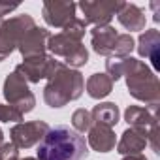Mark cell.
I'll return each instance as SVG.
<instances>
[{
  "instance_id": "cell-1",
  "label": "cell",
  "mask_w": 160,
  "mask_h": 160,
  "mask_svg": "<svg viewBox=\"0 0 160 160\" xmlns=\"http://www.w3.org/2000/svg\"><path fill=\"white\" fill-rule=\"evenodd\" d=\"M89 145L70 126H55L38 143V160H87Z\"/></svg>"
},
{
  "instance_id": "cell-2",
  "label": "cell",
  "mask_w": 160,
  "mask_h": 160,
  "mask_svg": "<svg viewBox=\"0 0 160 160\" xmlns=\"http://www.w3.org/2000/svg\"><path fill=\"white\" fill-rule=\"evenodd\" d=\"M85 91V77L79 70L68 68L62 62L58 64L57 72L47 79V85L43 89V100L49 108L60 109L70 102L81 98Z\"/></svg>"
},
{
  "instance_id": "cell-3",
  "label": "cell",
  "mask_w": 160,
  "mask_h": 160,
  "mask_svg": "<svg viewBox=\"0 0 160 160\" xmlns=\"http://www.w3.org/2000/svg\"><path fill=\"white\" fill-rule=\"evenodd\" d=\"M126 79V87L132 98L139 100L149 106H158L160 104V83L154 72L143 62L134 57L124 58V75Z\"/></svg>"
},
{
  "instance_id": "cell-4",
  "label": "cell",
  "mask_w": 160,
  "mask_h": 160,
  "mask_svg": "<svg viewBox=\"0 0 160 160\" xmlns=\"http://www.w3.org/2000/svg\"><path fill=\"white\" fill-rule=\"evenodd\" d=\"M47 51L51 53V57L64 58L62 64L68 66V68H73V70L81 68L89 62V51L83 45V42L72 40L64 32L51 34V38L47 42Z\"/></svg>"
},
{
  "instance_id": "cell-5",
  "label": "cell",
  "mask_w": 160,
  "mask_h": 160,
  "mask_svg": "<svg viewBox=\"0 0 160 160\" xmlns=\"http://www.w3.org/2000/svg\"><path fill=\"white\" fill-rule=\"evenodd\" d=\"M36 27V21L28 13L15 15L0 25V62L6 60L21 43L23 36Z\"/></svg>"
},
{
  "instance_id": "cell-6",
  "label": "cell",
  "mask_w": 160,
  "mask_h": 160,
  "mask_svg": "<svg viewBox=\"0 0 160 160\" xmlns=\"http://www.w3.org/2000/svg\"><path fill=\"white\" fill-rule=\"evenodd\" d=\"M2 92H4V98H6L8 106H13L23 115L30 113L34 109V106H36V96L28 89V83L15 72L8 73V77L4 79Z\"/></svg>"
},
{
  "instance_id": "cell-7",
  "label": "cell",
  "mask_w": 160,
  "mask_h": 160,
  "mask_svg": "<svg viewBox=\"0 0 160 160\" xmlns=\"http://www.w3.org/2000/svg\"><path fill=\"white\" fill-rule=\"evenodd\" d=\"M124 2L121 0H83L77 8L83 12L85 23H92L94 27H106L111 23V19L122 10Z\"/></svg>"
},
{
  "instance_id": "cell-8",
  "label": "cell",
  "mask_w": 160,
  "mask_h": 160,
  "mask_svg": "<svg viewBox=\"0 0 160 160\" xmlns=\"http://www.w3.org/2000/svg\"><path fill=\"white\" fill-rule=\"evenodd\" d=\"M58 60H55V57L51 55H40V57H30L25 58L21 64L15 66V73H19L27 83H40L42 79H49L57 68H58Z\"/></svg>"
},
{
  "instance_id": "cell-9",
  "label": "cell",
  "mask_w": 160,
  "mask_h": 160,
  "mask_svg": "<svg viewBox=\"0 0 160 160\" xmlns=\"http://www.w3.org/2000/svg\"><path fill=\"white\" fill-rule=\"evenodd\" d=\"M49 128L51 126L45 121L17 122L10 128V141L17 149H30L43 139V136L49 132Z\"/></svg>"
},
{
  "instance_id": "cell-10",
  "label": "cell",
  "mask_w": 160,
  "mask_h": 160,
  "mask_svg": "<svg viewBox=\"0 0 160 160\" xmlns=\"http://www.w3.org/2000/svg\"><path fill=\"white\" fill-rule=\"evenodd\" d=\"M77 4L73 2H58V0H47L43 2L42 15L43 21L53 28H64L75 17Z\"/></svg>"
},
{
  "instance_id": "cell-11",
  "label": "cell",
  "mask_w": 160,
  "mask_h": 160,
  "mask_svg": "<svg viewBox=\"0 0 160 160\" xmlns=\"http://www.w3.org/2000/svg\"><path fill=\"white\" fill-rule=\"evenodd\" d=\"M49 38H51V32H49L47 28H42V27L36 25L34 28H30V30L23 36V40H21V43H19L17 49H19V53L23 55V58L45 55Z\"/></svg>"
},
{
  "instance_id": "cell-12",
  "label": "cell",
  "mask_w": 160,
  "mask_h": 160,
  "mask_svg": "<svg viewBox=\"0 0 160 160\" xmlns=\"http://www.w3.org/2000/svg\"><path fill=\"white\" fill-rule=\"evenodd\" d=\"M138 53L143 58H149L154 70H160V30L149 28L138 38Z\"/></svg>"
},
{
  "instance_id": "cell-13",
  "label": "cell",
  "mask_w": 160,
  "mask_h": 160,
  "mask_svg": "<svg viewBox=\"0 0 160 160\" xmlns=\"http://www.w3.org/2000/svg\"><path fill=\"white\" fill-rule=\"evenodd\" d=\"M117 152L122 156L128 154H141L147 147V132L145 130H138V128H126L121 134V139L117 141Z\"/></svg>"
},
{
  "instance_id": "cell-14",
  "label": "cell",
  "mask_w": 160,
  "mask_h": 160,
  "mask_svg": "<svg viewBox=\"0 0 160 160\" xmlns=\"http://www.w3.org/2000/svg\"><path fill=\"white\" fill-rule=\"evenodd\" d=\"M117 36H119V32L111 25L94 27L91 30V45H92L94 53L96 55H102V57H111Z\"/></svg>"
},
{
  "instance_id": "cell-15",
  "label": "cell",
  "mask_w": 160,
  "mask_h": 160,
  "mask_svg": "<svg viewBox=\"0 0 160 160\" xmlns=\"http://www.w3.org/2000/svg\"><path fill=\"white\" fill-rule=\"evenodd\" d=\"M87 145L96 152H109L117 145V136H115L113 128H109V126L92 124L91 130H89Z\"/></svg>"
},
{
  "instance_id": "cell-16",
  "label": "cell",
  "mask_w": 160,
  "mask_h": 160,
  "mask_svg": "<svg viewBox=\"0 0 160 160\" xmlns=\"http://www.w3.org/2000/svg\"><path fill=\"white\" fill-rule=\"evenodd\" d=\"M124 121L128 122L130 128L138 130H149L152 124L158 122V111L143 108V106H128L124 109Z\"/></svg>"
},
{
  "instance_id": "cell-17",
  "label": "cell",
  "mask_w": 160,
  "mask_h": 160,
  "mask_svg": "<svg viewBox=\"0 0 160 160\" xmlns=\"http://www.w3.org/2000/svg\"><path fill=\"white\" fill-rule=\"evenodd\" d=\"M117 19H119V23H121L126 30H130V32L145 30V23H147L145 12H143L139 6H136V4L124 2L122 10L117 13ZM130 32H128V34H130Z\"/></svg>"
},
{
  "instance_id": "cell-18",
  "label": "cell",
  "mask_w": 160,
  "mask_h": 160,
  "mask_svg": "<svg viewBox=\"0 0 160 160\" xmlns=\"http://www.w3.org/2000/svg\"><path fill=\"white\" fill-rule=\"evenodd\" d=\"M91 117H92V124H102V126L113 128V126H117V122L121 119V113H119L117 104H113V102H100L98 106L92 108Z\"/></svg>"
},
{
  "instance_id": "cell-19",
  "label": "cell",
  "mask_w": 160,
  "mask_h": 160,
  "mask_svg": "<svg viewBox=\"0 0 160 160\" xmlns=\"http://www.w3.org/2000/svg\"><path fill=\"white\" fill-rule=\"evenodd\" d=\"M85 89H87V94L92 98V100H102L106 96L111 94L113 91V81L106 75V73H92L87 83H85Z\"/></svg>"
},
{
  "instance_id": "cell-20",
  "label": "cell",
  "mask_w": 160,
  "mask_h": 160,
  "mask_svg": "<svg viewBox=\"0 0 160 160\" xmlns=\"http://www.w3.org/2000/svg\"><path fill=\"white\" fill-rule=\"evenodd\" d=\"M91 126H92V117L89 109L79 108L72 113V130H75L77 134H85L91 130Z\"/></svg>"
},
{
  "instance_id": "cell-21",
  "label": "cell",
  "mask_w": 160,
  "mask_h": 160,
  "mask_svg": "<svg viewBox=\"0 0 160 160\" xmlns=\"http://www.w3.org/2000/svg\"><path fill=\"white\" fill-rule=\"evenodd\" d=\"M136 47V42L130 34H119L117 40H115V45H113V55L111 57H117V58H124V57H130V53L134 51Z\"/></svg>"
},
{
  "instance_id": "cell-22",
  "label": "cell",
  "mask_w": 160,
  "mask_h": 160,
  "mask_svg": "<svg viewBox=\"0 0 160 160\" xmlns=\"http://www.w3.org/2000/svg\"><path fill=\"white\" fill-rule=\"evenodd\" d=\"M126 58V57H124ZM124 58H117V57H108L106 60V75L111 81H119L124 75Z\"/></svg>"
},
{
  "instance_id": "cell-23",
  "label": "cell",
  "mask_w": 160,
  "mask_h": 160,
  "mask_svg": "<svg viewBox=\"0 0 160 160\" xmlns=\"http://www.w3.org/2000/svg\"><path fill=\"white\" fill-rule=\"evenodd\" d=\"M62 32H64L66 36H70L72 40L81 42L83 36H85V32H87V23H85L83 19H79V17H73V19L62 28Z\"/></svg>"
},
{
  "instance_id": "cell-24",
  "label": "cell",
  "mask_w": 160,
  "mask_h": 160,
  "mask_svg": "<svg viewBox=\"0 0 160 160\" xmlns=\"http://www.w3.org/2000/svg\"><path fill=\"white\" fill-rule=\"evenodd\" d=\"M23 113L17 111L13 106L8 104H0V122H23Z\"/></svg>"
},
{
  "instance_id": "cell-25",
  "label": "cell",
  "mask_w": 160,
  "mask_h": 160,
  "mask_svg": "<svg viewBox=\"0 0 160 160\" xmlns=\"http://www.w3.org/2000/svg\"><path fill=\"white\" fill-rule=\"evenodd\" d=\"M0 160H21L19 158V149L10 141L0 145Z\"/></svg>"
},
{
  "instance_id": "cell-26",
  "label": "cell",
  "mask_w": 160,
  "mask_h": 160,
  "mask_svg": "<svg viewBox=\"0 0 160 160\" xmlns=\"http://www.w3.org/2000/svg\"><path fill=\"white\" fill-rule=\"evenodd\" d=\"M17 8H19V4H10V2H2L0 0V19H4V15L15 12Z\"/></svg>"
},
{
  "instance_id": "cell-27",
  "label": "cell",
  "mask_w": 160,
  "mask_h": 160,
  "mask_svg": "<svg viewBox=\"0 0 160 160\" xmlns=\"http://www.w3.org/2000/svg\"><path fill=\"white\" fill-rule=\"evenodd\" d=\"M122 160H147L145 154H128V156H122Z\"/></svg>"
},
{
  "instance_id": "cell-28",
  "label": "cell",
  "mask_w": 160,
  "mask_h": 160,
  "mask_svg": "<svg viewBox=\"0 0 160 160\" xmlns=\"http://www.w3.org/2000/svg\"><path fill=\"white\" fill-rule=\"evenodd\" d=\"M151 8L154 10V17H152V19H154L156 23H158V21H160V12H158V2H151Z\"/></svg>"
},
{
  "instance_id": "cell-29",
  "label": "cell",
  "mask_w": 160,
  "mask_h": 160,
  "mask_svg": "<svg viewBox=\"0 0 160 160\" xmlns=\"http://www.w3.org/2000/svg\"><path fill=\"white\" fill-rule=\"evenodd\" d=\"M2 143H4V132L0 130V145H2Z\"/></svg>"
},
{
  "instance_id": "cell-30",
  "label": "cell",
  "mask_w": 160,
  "mask_h": 160,
  "mask_svg": "<svg viewBox=\"0 0 160 160\" xmlns=\"http://www.w3.org/2000/svg\"><path fill=\"white\" fill-rule=\"evenodd\" d=\"M21 160H38V158H32V156H27V158H21Z\"/></svg>"
},
{
  "instance_id": "cell-31",
  "label": "cell",
  "mask_w": 160,
  "mask_h": 160,
  "mask_svg": "<svg viewBox=\"0 0 160 160\" xmlns=\"http://www.w3.org/2000/svg\"><path fill=\"white\" fill-rule=\"evenodd\" d=\"M2 23H4V19H0V25H2Z\"/></svg>"
}]
</instances>
